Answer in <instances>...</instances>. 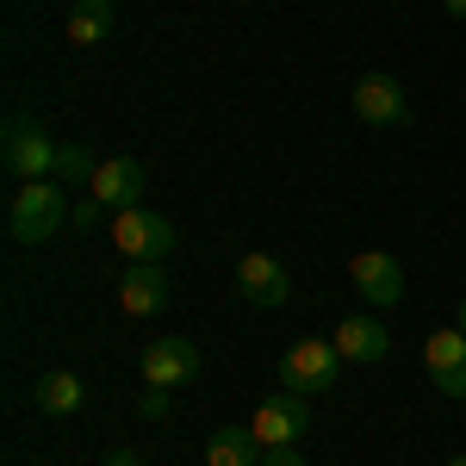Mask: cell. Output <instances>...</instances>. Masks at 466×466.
Here are the masks:
<instances>
[{
  "label": "cell",
  "instance_id": "obj_1",
  "mask_svg": "<svg viewBox=\"0 0 466 466\" xmlns=\"http://www.w3.org/2000/svg\"><path fill=\"white\" fill-rule=\"evenodd\" d=\"M69 218V199L56 180H19L13 206H6V237L13 243H50Z\"/></svg>",
  "mask_w": 466,
  "mask_h": 466
},
{
  "label": "cell",
  "instance_id": "obj_2",
  "mask_svg": "<svg viewBox=\"0 0 466 466\" xmlns=\"http://www.w3.org/2000/svg\"><path fill=\"white\" fill-rule=\"evenodd\" d=\"M336 342L329 336H299L287 355H280V386L299 398H311V392H329L336 386Z\"/></svg>",
  "mask_w": 466,
  "mask_h": 466
},
{
  "label": "cell",
  "instance_id": "obj_3",
  "mask_svg": "<svg viewBox=\"0 0 466 466\" xmlns=\"http://www.w3.org/2000/svg\"><path fill=\"white\" fill-rule=\"evenodd\" d=\"M56 149L63 144H56L44 125L13 118V125H6V144H0V162H6L13 180H56Z\"/></svg>",
  "mask_w": 466,
  "mask_h": 466
},
{
  "label": "cell",
  "instance_id": "obj_4",
  "mask_svg": "<svg viewBox=\"0 0 466 466\" xmlns=\"http://www.w3.org/2000/svg\"><path fill=\"white\" fill-rule=\"evenodd\" d=\"M112 243L125 261H168L175 255V224L162 212H144V206H131V212L112 218Z\"/></svg>",
  "mask_w": 466,
  "mask_h": 466
},
{
  "label": "cell",
  "instance_id": "obj_5",
  "mask_svg": "<svg viewBox=\"0 0 466 466\" xmlns=\"http://www.w3.org/2000/svg\"><path fill=\"white\" fill-rule=\"evenodd\" d=\"M249 430H255L261 448H292L299 435L311 430V410H305V398H299V392H274V398H261V404H255Z\"/></svg>",
  "mask_w": 466,
  "mask_h": 466
},
{
  "label": "cell",
  "instance_id": "obj_6",
  "mask_svg": "<svg viewBox=\"0 0 466 466\" xmlns=\"http://www.w3.org/2000/svg\"><path fill=\"white\" fill-rule=\"evenodd\" d=\"M237 292H243L249 305H287V299H292L287 261L268 255V249H243V255H237Z\"/></svg>",
  "mask_w": 466,
  "mask_h": 466
},
{
  "label": "cell",
  "instance_id": "obj_7",
  "mask_svg": "<svg viewBox=\"0 0 466 466\" xmlns=\"http://www.w3.org/2000/svg\"><path fill=\"white\" fill-rule=\"evenodd\" d=\"M349 100H355V118L373 125V131H392V125L410 118V100H404V87H398L392 75H360L355 87H349Z\"/></svg>",
  "mask_w": 466,
  "mask_h": 466
},
{
  "label": "cell",
  "instance_id": "obj_8",
  "mask_svg": "<svg viewBox=\"0 0 466 466\" xmlns=\"http://www.w3.org/2000/svg\"><path fill=\"white\" fill-rule=\"evenodd\" d=\"M137 367H144V386L175 392V386H187V380H199V349H193L187 336H156Z\"/></svg>",
  "mask_w": 466,
  "mask_h": 466
},
{
  "label": "cell",
  "instance_id": "obj_9",
  "mask_svg": "<svg viewBox=\"0 0 466 466\" xmlns=\"http://www.w3.org/2000/svg\"><path fill=\"white\" fill-rule=\"evenodd\" d=\"M349 280H355V292L367 305H386V311L404 299V268H398L386 249H360L355 261H349Z\"/></svg>",
  "mask_w": 466,
  "mask_h": 466
},
{
  "label": "cell",
  "instance_id": "obj_10",
  "mask_svg": "<svg viewBox=\"0 0 466 466\" xmlns=\"http://www.w3.org/2000/svg\"><path fill=\"white\" fill-rule=\"evenodd\" d=\"M87 193H94L100 206H112V212H131V206L144 199V162H137V156H106V162L94 168V180H87Z\"/></svg>",
  "mask_w": 466,
  "mask_h": 466
},
{
  "label": "cell",
  "instance_id": "obj_11",
  "mask_svg": "<svg viewBox=\"0 0 466 466\" xmlns=\"http://www.w3.org/2000/svg\"><path fill=\"white\" fill-rule=\"evenodd\" d=\"M423 360L435 373V392L441 398H466V329H435L423 342Z\"/></svg>",
  "mask_w": 466,
  "mask_h": 466
},
{
  "label": "cell",
  "instance_id": "obj_12",
  "mask_svg": "<svg viewBox=\"0 0 466 466\" xmlns=\"http://www.w3.org/2000/svg\"><path fill=\"white\" fill-rule=\"evenodd\" d=\"M118 305H125L131 318H156V311L168 305V274H162V261H125Z\"/></svg>",
  "mask_w": 466,
  "mask_h": 466
},
{
  "label": "cell",
  "instance_id": "obj_13",
  "mask_svg": "<svg viewBox=\"0 0 466 466\" xmlns=\"http://www.w3.org/2000/svg\"><path fill=\"white\" fill-rule=\"evenodd\" d=\"M336 355L373 367V360L392 355V336H386V323H380V318H342V323H336Z\"/></svg>",
  "mask_w": 466,
  "mask_h": 466
},
{
  "label": "cell",
  "instance_id": "obj_14",
  "mask_svg": "<svg viewBox=\"0 0 466 466\" xmlns=\"http://www.w3.org/2000/svg\"><path fill=\"white\" fill-rule=\"evenodd\" d=\"M261 454H268V448L255 441L249 423H243V430L230 423V430H218L212 441H206V466H261Z\"/></svg>",
  "mask_w": 466,
  "mask_h": 466
},
{
  "label": "cell",
  "instance_id": "obj_15",
  "mask_svg": "<svg viewBox=\"0 0 466 466\" xmlns=\"http://www.w3.org/2000/svg\"><path fill=\"white\" fill-rule=\"evenodd\" d=\"M81 398H87V386H81L75 373H44V380L32 386V404L44 410V417H75Z\"/></svg>",
  "mask_w": 466,
  "mask_h": 466
},
{
  "label": "cell",
  "instance_id": "obj_16",
  "mask_svg": "<svg viewBox=\"0 0 466 466\" xmlns=\"http://www.w3.org/2000/svg\"><path fill=\"white\" fill-rule=\"evenodd\" d=\"M112 0H75L69 6V44H81V50H94V44H106L112 37Z\"/></svg>",
  "mask_w": 466,
  "mask_h": 466
},
{
  "label": "cell",
  "instance_id": "obj_17",
  "mask_svg": "<svg viewBox=\"0 0 466 466\" xmlns=\"http://www.w3.org/2000/svg\"><path fill=\"white\" fill-rule=\"evenodd\" d=\"M100 162H87V144H63L56 149V180H94Z\"/></svg>",
  "mask_w": 466,
  "mask_h": 466
},
{
  "label": "cell",
  "instance_id": "obj_18",
  "mask_svg": "<svg viewBox=\"0 0 466 466\" xmlns=\"http://www.w3.org/2000/svg\"><path fill=\"white\" fill-rule=\"evenodd\" d=\"M137 410H144V423H162V417H168V392H162V386H149V392L137 398Z\"/></svg>",
  "mask_w": 466,
  "mask_h": 466
},
{
  "label": "cell",
  "instance_id": "obj_19",
  "mask_svg": "<svg viewBox=\"0 0 466 466\" xmlns=\"http://www.w3.org/2000/svg\"><path fill=\"white\" fill-rule=\"evenodd\" d=\"M261 466H305V461H299V448H268Z\"/></svg>",
  "mask_w": 466,
  "mask_h": 466
},
{
  "label": "cell",
  "instance_id": "obj_20",
  "mask_svg": "<svg viewBox=\"0 0 466 466\" xmlns=\"http://www.w3.org/2000/svg\"><path fill=\"white\" fill-rule=\"evenodd\" d=\"M106 466H144V461H137V454H131V448H118V454H112Z\"/></svg>",
  "mask_w": 466,
  "mask_h": 466
},
{
  "label": "cell",
  "instance_id": "obj_21",
  "mask_svg": "<svg viewBox=\"0 0 466 466\" xmlns=\"http://www.w3.org/2000/svg\"><path fill=\"white\" fill-rule=\"evenodd\" d=\"M441 6H448V13H454V19H466V0H441Z\"/></svg>",
  "mask_w": 466,
  "mask_h": 466
},
{
  "label": "cell",
  "instance_id": "obj_22",
  "mask_svg": "<svg viewBox=\"0 0 466 466\" xmlns=\"http://www.w3.org/2000/svg\"><path fill=\"white\" fill-rule=\"evenodd\" d=\"M454 329H466V299H461V311H454Z\"/></svg>",
  "mask_w": 466,
  "mask_h": 466
},
{
  "label": "cell",
  "instance_id": "obj_23",
  "mask_svg": "<svg viewBox=\"0 0 466 466\" xmlns=\"http://www.w3.org/2000/svg\"><path fill=\"white\" fill-rule=\"evenodd\" d=\"M448 466H466V454H454V461H448Z\"/></svg>",
  "mask_w": 466,
  "mask_h": 466
}]
</instances>
